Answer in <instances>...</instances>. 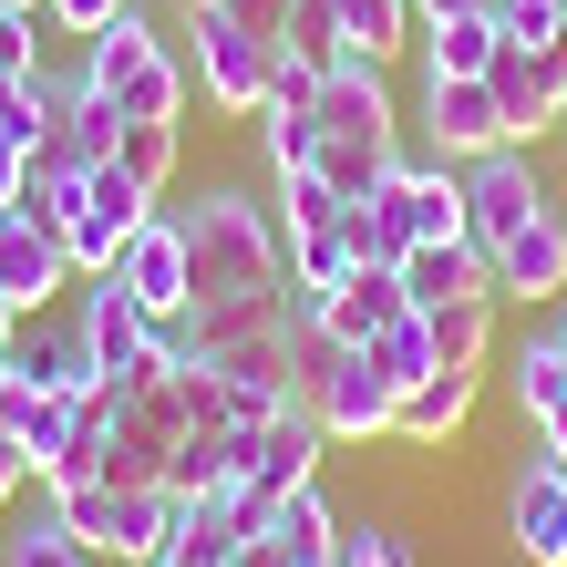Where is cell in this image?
<instances>
[{
  "instance_id": "23",
  "label": "cell",
  "mask_w": 567,
  "mask_h": 567,
  "mask_svg": "<svg viewBox=\"0 0 567 567\" xmlns=\"http://www.w3.org/2000/svg\"><path fill=\"white\" fill-rule=\"evenodd\" d=\"M403 299H413V310H444V299H495V258H485L475 238L403 248Z\"/></svg>"
},
{
  "instance_id": "9",
  "label": "cell",
  "mask_w": 567,
  "mask_h": 567,
  "mask_svg": "<svg viewBox=\"0 0 567 567\" xmlns=\"http://www.w3.org/2000/svg\"><path fill=\"white\" fill-rule=\"evenodd\" d=\"M537 207H557V196H547V176H537V155H526V145H495V155L464 165V238H475L485 258L506 248Z\"/></svg>"
},
{
  "instance_id": "17",
  "label": "cell",
  "mask_w": 567,
  "mask_h": 567,
  "mask_svg": "<svg viewBox=\"0 0 567 567\" xmlns=\"http://www.w3.org/2000/svg\"><path fill=\"white\" fill-rule=\"evenodd\" d=\"M0 351H11V372H21V382L62 392V403H93V392H104V372H93V341H83V330L11 320V330H0Z\"/></svg>"
},
{
  "instance_id": "11",
  "label": "cell",
  "mask_w": 567,
  "mask_h": 567,
  "mask_svg": "<svg viewBox=\"0 0 567 567\" xmlns=\"http://www.w3.org/2000/svg\"><path fill=\"white\" fill-rule=\"evenodd\" d=\"M299 310H310V299H299V279H269V289H227V299H186V320H176V351L217 361V351L258 341V330H289Z\"/></svg>"
},
{
  "instance_id": "15",
  "label": "cell",
  "mask_w": 567,
  "mask_h": 567,
  "mask_svg": "<svg viewBox=\"0 0 567 567\" xmlns=\"http://www.w3.org/2000/svg\"><path fill=\"white\" fill-rule=\"evenodd\" d=\"M506 537L526 567H567V454H526L506 485Z\"/></svg>"
},
{
  "instance_id": "18",
  "label": "cell",
  "mask_w": 567,
  "mask_h": 567,
  "mask_svg": "<svg viewBox=\"0 0 567 567\" xmlns=\"http://www.w3.org/2000/svg\"><path fill=\"white\" fill-rule=\"evenodd\" d=\"M423 135H433V155H444V165H475V155L506 145V114H495L485 73H475V83H423Z\"/></svg>"
},
{
  "instance_id": "3",
  "label": "cell",
  "mask_w": 567,
  "mask_h": 567,
  "mask_svg": "<svg viewBox=\"0 0 567 567\" xmlns=\"http://www.w3.org/2000/svg\"><path fill=\"white\" fill-rule=\"evenodd\" d=\"M83 83L104 93V104H114L124 124H176V114H186V93H196L186 52L165 42L155 21H145V0L124 11L114 31H93V42H83Z\"/></svg>"
},
{
  "instance_id": "47",
  "label": "cell",
  "mask_w": 567,
  "mask_h": 567,
  "mask_svg": "<svg viewBox=\"0 0 567 567\" xmlns=\"http://www.w3.org/2000/svg\"><path fill=\"white\" fill-rule=\"evenodd\" d=\"M537 433H547V454H567V413H547V423H537Z\"/></svg>"
},
{
  "instance_id": "25",
  "label": "cell",
  "mask_w": 567,
  "mask_h": 567,
  "mask_svg": "<svg viewBox=\"0 0 567 567\" xmlns=\"http://www.w3.org/2000/svg\"><path fill=\"white\" fill-rule=\"evenodd\" d=\"M238 547H248L238 495H186V506H176V537H165L155 567H238Z\"/></svg>"
},
{
  "instance_id": "26",
  "label": "cell",
  "mask_w": 567,
  "mask_h": 567,
  "mask_svg": "<svg viewBox=\"0 0 567 567\" xmlns=\"http://www.w3.org/2000/svg\"><path fill=\"white\" fill-rule=\"evenodd\" d=\"M475 382L485 372H423L403 403H392V433H403V444H454V433L475 423Z\"/></svg>"
},
{
  "instance_id": "5",
  "label": "cell",
  "mask_w": 567,
  "mask_h": 567,
  "mask_svg": "<svg viewBox=\"0 0 567 567\" xmlns=\"http://www.w3.org/2000/svg\"><path fill=\"white\" fill-rule=\"evenodd\" d=\"M73 330L93 341V372H104V392H145L165 361H176V330L145 320V310H135V289H124L114 269L83 289V320H73Z\"/></svg>"
},
{
  "instance_id": "40",
  "label": "cell",
  "mask_w": 567,
  "mask_h": 567,
  "mask_svg": "<svg viewBox=\"0 0 567 567\" xmlns=\"http://www.w3.org/2000/svg\"><path fill=\"white\" fill-rule=\"evenodd\" d=\"M124 11H135V0H42V21H52V31H73V42H93V31H114Z\"/></svg>"
},
{
  "instance_id": "36",
  "label": "cell",
  "mask_w": 567,
  "mask_h": 567,
  "mask_svg": "<svg viewBox=\"0 0 567 567\" xmlns=\"http://www.w3.org/2000/svg\"><path fill=\"white\" fill-rule=\"evenodd\" d=\"M279 52H310V62H351V42H341V0H289V31H279Z\"/></svg>"
},
{
  "instance_id": "8",
  "label": "cell",
  "mask_w": 567,
  "mask_h": 567,
  "mask_svg": "<svg viewBox=\"0 0 567 567\" xmlns=\"http://www.w3.org/2000/svg\"><path fill=\"white\" fill-rule=\"evenodd\" d=\"M485 93H495V114H506V145H537L567 124V42H495L485 62Z\"/></svg>"
},
{
  "instance_id": "32",
  "label": "cell",
  "mask_w": 567,
  "mask_h": 567,
  "mask_svg": "<svg viewBox=\"0 0 567 567\" xmlns=\"http://www.w3.org/2000/svg\"><path fill=\"white\" fill-rule=\"evenodd\" d=\"M351 269H361V258H351V217H341V227H310V238H289V279H299V299L341 289Z\"/></svg>"
},
{
  "instance_id": "13",
  "label": "cell",
  "mask_w": 567,
  "mask_h": 567,
  "mask_svg": "<svg viewBox=\"0 0 567 567\" xmlns=\"http://www.w3.org/2000/svg\"><path fill=\"white\" fill-rule=\"evenodd\" d=\"M114 279L135 289V310H145V320H165V330H176V320H186V299H196V279H186V227L155 207V217L135 227V238H124Z\"/></svg>"
},
{
  "instance_id": "6",
  "label": "cell",
  "mask_w": 567,
  "mask_h": 567,
  "mask_svg": "<svg viewBox=\"0 0 567 567\" xmlns=\"http://www.w3.org/2000/svg\"><path fill=\"white\" fill-rule=\"evenodd\" d=\"M269 62H279V42H258L238 11H186V73H196V93H207L217 114L269 104Z\"/></svg>"
},
{
  "instance_id": "20",
  "label": "cell",
  "mask_w": 567,
  "mask_h": 567,
  "mask_svg": "<svg viewBox=\"0 0 567 567\" xmlns=\"http://www.w3.org/2000/svg\"><path fill=\"white\" fill-rule=\"evenodd\" d=\"M310 310H320V330H330V341L372 351V341H382L392 320H413V299H403V269H351L341 289H320Z\"/></svg>"
},
{
  "instance_id": "24",
  "label": "cell",
  "mask_w": 567,
  "mask_h": 567,
  "mask_svg": "<svg viewBox=\"0 0 567 567\" xmlns=\"http://www.w3.org/2000/svg\"><path fill=\"white\" fill-rule=\"evenodd\" d=\"M83 413L93 403H62V392H42V382H0V433H11V444L31 454V475H42V464L62 454V444H73V433H83Z\"/></svg>"
},
{
  "instance_id": "2",
  "label": "cell",
  "mask_w": 567,
  "mask_h": 567,
  "mask_svg": "<svg viewBox=\"0 0 567 567\" xmlns=\"http://www.w3.org/2000/svg\"><path fill=\"white\" fill-rule=\"evenodd\" d=\"M176 227H186V279H196V299H227V289H269V279H289V238H279V217L258 207V196H238V186H207L196 207H176Z\"/></svg>"
},
{
  "instance_id": "34",
  "label": "cell",
  "mask_w": 567,
  "mask_h": 567,
  "mask_svg": "<svg viewBox=\"0 0 567 567\" xmlns=\"http://www.w3.org/2000/svg\"><path fill=\"white\" fill-rule=\"evenodd\" d=\"M83 557H93V547H83L52 506L31 516V526H11V537H0V567H83Z\"/></svg>"
},
{
  "instance_id": "45",
  "label": "cell",
  "mask_w": 567,
  "mask_h": 567,
  "mask_svg": "<svg viewBox=\"0 0 567 567\" xmlns=\"http://www.w3.org/2000/svg\"><path fill=\"white\" fill-rule=\"evenodd\" d=\"M21 485H31V454L11 444V433H0V506H11V495H21Z\"/></svg>"
},
{
  "instance_id": "41",
  "label": "cell",
  "mask_w": 567,
  "mask_h": 567,
  "mask_svg": "<svg viewBox=\"0 0 567 567\" xmlns=\"http://www.w3.org/2000/svg\"><path fill=\"white\" fill-rule=\"evenodd\" d=\"M341 567H413V547L392 526H341Z\"/></svg>"
},
{
  "instance_id": "39",
  "label": "cell",
  "mask_w": 567,
  "mask_h": 567,
  "mask_svg": "<svg viewBox=\"0 0 567 567\" xmlns=\"http://www.w3.org/2000/svg\"><path fill=\"white\" fill-rule=\"evenodd\" d=\"M320 73H330V62L279 52V62H269V104H258V114H320Z\"/></svg>"
},
{
  "instance_id": "46",
  "label": "cell",
  "mask_w": 567,
  "mask_h": 567,
  "mask_svg": "<svg viewBox=\"0 0 567 567\" xmlns=\"http://www.w3.org/2000/svg\"><path fill=\"white\" fill-rule=\"evenodd\" d=\"M454 11H485V0H413V21H454Z\"/></svg>"
},
{
  "instance_id": "31",
  "label": "cell",
  "mask_w": 567,
  "mask_h": 567,
  "mask_svg": "<svg viewBox=\"0 0 567 567\" xmlns=\"http://www.w3.org/2000/svg\"><path fill=\"white\" fill-rule=\"evenodd\" d=\"M341 42H351V62L392 73V52L413 42V0H341Z\"/></svg>"
},
{
  "instance_id": "43",
  "label": "cell",
  "mask_w": 567,
  "mask_h": 567,
  "mask_svg": "<svg viewBox=\"0 0 567 567\" xmlns=\"http://www.w3.org/2000/svg\"><path fill=\"white\" fill-rule=\"evenodd\" d=\"M21 186H31V145H21V135H0V217L21 207Z\"/></svg>"
},
{
  "instance_id": "22",
  "label": "cell",
  "mask_w": 567,
  "mask_h": 567,
  "mask_svg": "<svg viewBox=\"0 0 567 567\" xmlns=\"http://www.w3.org/2000/svg\"><path fill=\"white\" fill-rule=\"evenodd\" d=\"M217 382H227V423H269L279 403H299L289 392V330H258V341L217 351Z\"/></svg>"
},
{
  "instance_id": "50",
  "label": "cell",
  "mask_w": 567,
  "mask_h": 567,
  "mask_svg": "<svg viewBox=\"0 0 567 567\" xmlns=\"http://www.w3.org/2000/svg\"><path fill=\"white\" fill-rule=\"evenodd\" d=\"M0 382H11V351H0Z\"/></svg>"
},
{
  "instance_id": "10",
  "label": "cell",
  "mask_w": 567,
  "mask_h": 567,
  "mask_svg": "<svg viewBox=\"0 0 567 567\" xmlns=\"http://www.w3.org/2000/svg\"><path fill=\"white\" fill-rule=\"evenodd\" d=\"M145 217H155V196L124 176V165H93V176H83V207H73V227H62V258H73V279H104Z\"/></svg>"
},
{
  "instance_id": "49",
  "label": "cell",
  "mask_w": 567,
  "mask_h": 567,
  "mask_svg": "<svg viewBox=\"0 0 567 567\" xmlns=\"http://www.w3.org/2000/svg\"><path fill=\"white\" fill-rule=\"evenodd\" d=\"M557 341H567V299H557Z\"/></svg>"
},
{
  "instance_id": "12",
  "label": "cell",
  "mask_w": 567,
  "mask_h": 567,
  "mask_svg": "<svg viewBox=\"0 0 567 567\" xmlns=\"http://www.w3.org/2000/svg\"><path fill=\"white\" fill-rule=\"evenodd\" d=\"M114 145H124V114L83 73H52V135L31 145V155H42L52 176H93V165H114Z\"/></svg>"
},
{
  "instance_id": "4",
  "label": "cell",
  "mask_w": 567,
  "mask_h": 567,
  "mask_svg": "<svg viewBox=\"0 0 567 567\" xmlns=\"http://www.w3.org/2000/svg\"><path fill=\"white\" fill-rule=\"evenodd\" d=\"M176 506H186L176 485H104V475L52 485V516L73 526L93 557H124V567H155V557H165V537H176Z\"/></svg>"
},
{
  "instance_id": "21",
  "label": "cell",
  "mask_w": 567,
  "mask_h": 567,
  "mask_svg": "<svg viewBox=\"0 0 567 567\" xmlns=\"http://www.w3.org/2000/svg\"><path fill=\"white\" fill-rule=\"evenodd\" d=\"M495 299H567V217L557 207H537L495 248Z\"/></svg>"
},
{
  "instance_id": "14",
  "label": "cell",
  "mask_w": 567,
  "mask_h": 567,
  "mask_svg": "<svg viewBox=\"0 0 567 567\" xmlns=\"http://www.w3.org/2000/svg\"><path fill=\"white\" fill-rule=\"evenodd\" d=\"M320 135L330 145H403V104H392L382 62H330L320 73Z\"/></svg>"
},
{
  "instance_id": "52",
  "label": "cell",
  "mask_w": 567,
  "mask_h": 567,
  "mask_svg": "<svg viewBox=\"0 0 567 567\" xmlns=\"http://www.w3.org/2000/svg\"><path fill=\"white\" fill-rule=\"evenodd\" d=\"M557 135H567V124H557Z\"/></svg>"
},
{
  "instance_id": "28",
  "label": "cell",
  "mask_w": 567,
  "mask_h": 567,
  "mask_svg": "<svg viewBox=\"0 0 567 567\" xmlns=\"http://www.w3.org/2000/svg\"><path fill=\"white\" fill-rule=\"evenodd\" d=\"M423 31V83H475L495 62V21L485 11H454V21H413Z\"/></svg>"
},
{
  "instance_id": "33",
  "label": "cell",
  "mask_w": 567,
  "mask_h": 567,
  "mask_svg": "<svg viewBox=\"0 0 567 567\" xmlns=\"http://www.w3.org/2000/svg\"><path fill=\"white\" fill-rule=\"evenodd\" d=\"M176 155H186V135H176V124H124V145H114V165H124V176H135L145 196H165V186H176Z\"/></svg>"
},
{
  "instance_id": "35",
  "label": "cell",
  "mask_w": 567,
  "mask_h": 567,
  "mask_svg": "<svg viewBox=\"0 0 567 567\" xmlns=\"http://www.w3.org/2000/svg\"><path fill=\"white\" fill-rule=\"evenodd\" d=\"M372 361H382V382H392V392H413L423 372H444V361H433V330H423V310H413V320H392L382 341H372Z\"/></svg>"
},
{
  "instance_id": "27",
  "label": "cell",
  "mask_w": 567,
  "mask_h": 567,
  "mask_svg": "<svg viewBox=\"0 0 567 567\" xmlns=\"http://www.w3.org/2000/svg\"><path fill=\"white\" fill-rule=\"evenodd\" d=\"M248 475V423H186V444H176V495H238Z\"/></svg>"
},
{
  "instance_id": "30",
  "label": "cell",
  "mask_w": 567,
  "mask_h": 567,
  "mask_svg": "<svg viewBox=\"0 0 567 567\" xmlns=\"http://www.w3.org/2000/svg\"><path fill=\"white\" fill-rule=\"evenodd\" d=\"M423 330H433V361H444V372H485L495 299H444V310H423Z\"/></svg>"
},
{
  "instance_id": "1",
  "label": "cell",
  "mask_w": 567,
  "mask_h": 567,
  "mask_svg": "<svg viewBox=\"0 0 567 567\" xmlns=\"http://www.w3.org/2000/svg\"><path fill=\"white\" fill-rule=\"evenodd\" d=\"M289 392L320 413L330 444H372V433H392V403H403V392L382 382L372 351H351V341H330V330H320V310L289 320Z\"/></svg>"
},
{
  "instance_id": "44",
  "label": "cell",
  "mask_w": 567,
  "mask_h": 567,
  "mask_svg": "<svg viewBox=\"0 0 567 567\" xmlns=\"http://www.w3.org/2000/svg\"><path fill=\"white\" fill-rule=\"evenodd\" d=\"M217 11H238L258 42H279V31H289V0H217Z\"/></svg>"
},
{
  "instance_id": "51",
  "label": "cell",
  "mask_w": 567,
  "mask_h": 567,
  "mask_svg": "<svg viewBox=\"0 0 567 567\" xmlns=\"http://www.w3.org/2000/svg\"><path fill=\"white\" fill-rule=\"evenodd\" d=\"M320 567H341V557H320Z\"/></svg>"
},
{
  "instance_id": "42",
  "label": "cell",
  "mask_w": 567,
  "mask_h": 567,
  "mask_svg": "<svg viewBox=\"0 0 567 567\" xmlns=\"http://www.w3.org/2000/svg\"><path fill=\"white\" fill-rule=\"evenodd\" d=\"M31 21H42V11H0V83L42 73V42H31Z\"/></svg>"
},
{
  "instance_id": "48",
  "label": "cell",
  "mask_w": 567,
  "mask_h": 567,
  "mask_svg": "<svg viewBox=\"0 0 567 567\" xmlns=\"http://www.w3.org/2000/svg\"><path fill=\"white\" fill-rule=\"evenodd\" d=\"M176 11H217V0H176Z\"/></svg>"
},
{
  "instance_id": "38",
  "label": "cell",
  "mask_w": 567,
  "mask_h": 567,
  "mask_svg": "<svg viewBox=\"0 0 567 567\" xmlns=\"http://www.w3.org/2000/svg\"><path fill=\"white\" fill-rule=\"evenodd\" d=\"M258 145H269L279 176H299V165H320V114H248Z\"/></svg>"
},
{
  "instance_id": "19",
  "label": "cell",
  "mask_w": 567,
  "mask_h": 567,
  "mask_svg": "<svg viewBox=\"0 0 567 567\" xmlns=\"http://www.w3.org/2000/svg\"><path fill=\"white\" fill-rule=\"evenodd\" d=\"M73 279V258H62L52 227H31V217H0V310L11 320H42V299Z\"/></svg>"
},
{
  "instance_id": "37",
  "label": "cell",
  "mask_w": 567,
  "mask_h": 567,
  "mask_svg": "<svg viewBox=\"0 0 567 567\" xmlns=\"http://www.w3.org/2000/svg\"><path fill=\"white\" fill-rule=\"evenodd\" d=\"M485 21H495V42H567V0H485Z\"/></svg>"
},
{
  "instance_id": "16",
  "label": "cell",
  "mask_w": 567,
  "mask_h": 567,
  "mask_svg": "<svg viewBox=\"0 0 567 567\" xmlns=\"http://www.w3.org/2000/svg\"><path fill=\"white\" fill-rule=\"evenodd\" d=\"M382 217L403 227V248H433V238H464V165H403L392 155V176H382Z\"/></svg>"
},
{
  "instance_id": "29",
  "label": "cell",
  "mask_w": 567,
  "mask_h": 567,
  "mask_svg": "<svg viewBox=\"0 0 567 567\" xmlns=\"http://www.w3.org/2000/svg\"><path fill=\"white\" fill-rule=\"evenodd\" d=\"M506 392H516V413H526V423L567 413V341H557V330H537V341L506 361Z\"/></svg>"
},
{
  "instance_id": "7",
  "label": "cell",
  "mask_w": 567,
  "mask_h": 567,
  "mask_svg": "<svg viewBox=\"0 0 567 567\" xmlns=\"http://www.w3.org/2000/svg\"><path fill=\"white\" fill-rule=\"evenodd\" d=\"M320 413L310 403H279L269 423H248V475H238V516L258 526L279 506V495H299V485H320Z\"/></svg>"
}]
</instances>
